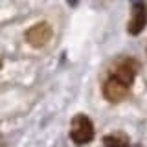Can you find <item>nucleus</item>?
Masks as SVG:
<instances>
[{
  "label": "nucleus",
  "instance_id": "obj_1",
  "mask_svg": "<svg viewBox=\"0 0 147 147\" xmlns=\"http://www.w3.org/2000/svg\"><path fill=\"white\" fill-rule=\"evenodd\" d=\"M72 140L77 145H85L94 138V125L85 114H77L72 119V131H70Z\"/></svg>",
  "mask_w": 147,
  "mask_h": 147
},
{
  "label": "nucleus",
  "instance_id": "obj_2",
  "mask_svg": "<svg viewBox=\"0 0 147 147\" xmlns=\"http://www.w3.org/2000/svg\"><path fill=\"white\" fill-rule=\"evenodd\" d=\"M129 94V85H125L123 81H119L118 77L110 76V79L103 85V96L112 103H118V101L125 99Z\"/></svg>",
  "mask_w": 147,
  "mask_h": 147
},
{
  "label": "nucleus",
  "instance_id": "obj_3",
  "mask_svg": "<svg viewBox=\"0 0 147 147\" xmlns=\"http://www.w3.org/2000/svg\"><path fill=\"white\" fill-rule=\"evenodd\" d=\"M50 37H52V28L46 22H39V24H35L33 28H30L26 31V40L35 48L44 46L50 40Z\"/></svg>",
  "mask_w": 147,
  "mask_h": 147
},
{
  "label": "nucleus",
  "instance_id": "obj_4",
  "mask_svg": "<svg viewBox=\"0 0 147 147\" xmlns=\"http://www.w3.org/2000/svg\"><path fill=\"white\" fill-rule=\"evenodd\" d=\"M147 24V7L144 2H134V6H132V17L131 20H129V33L131 35H138L142 33V30L145 28Z\"/></svg>",
  "mask_w": 147,
  "mask_h": 147
},
{
  "label": "nucleus",
  "instance_id": "obj_5",
  "mask_svg": "<svg viewBox=\"0 0 147 147\" xmlns=\"http://www.w3.org/2000/svg\"><path fill=\"white\" fill-rule=\"evenodd\" d=\"M136 72H138V64L132 61V59H125V61H121L116 66V70L112 72V76L131 86L132 81H134V77H136Z\"/></svg>",
  "mask_w": 147,
  "mask_h": 147
},
{
  "label": "nucleus",
  "instance_id": "obj_6",
  "mask_svg": "<svg viewBox=\"0 0 147 147\" xmlns=\"http://www.w3.org/2000/svg\"><path fill=\"white\" fill-rule=\"evenodd\" d=\"M105 147H129V140L121 134H109L103 138Z\"/></svg>",
  "mask_w": 147,
  "mask_h": 147
}]
</instances>
